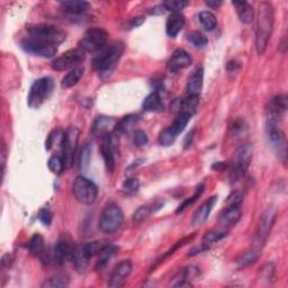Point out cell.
Instances as JSON below:
<instances>
[{"label": "cell", "instance_id": "f6af8a7d", "mask_svg": "<svg viewBox=\"0 0 288 288\" xmlns=\"http://www.w3.org/2000/svg\"><path fill=\"white\" fill-rule=\"evenodd\" d=\"M176 139H177V135L172 132L170 127H167L165 130H162L160 132L158 141H159L160 145L170 146L175 143Z\"/></svg>", "mask_w": 288, "mask_h": 288}, {"label": "cell", "instance_id": "1f68e13d", "mask_svg": "<svg viewBox=\"0 0 288 288\" xmlns=\"http://www.w3.org/2000/svg\"><path fill=\"white\" fill-rule=\"evenodd\" d=\"M139 122V116L138 115H127V116H124L122 119L118 120L116 124V127H115V134H124L130 132L131 130Z\"/></svg>", "mask_w": 288, "mask_h": 288}, {"label": "cell", "instance_id": "5bb4252c", "mask_svg": "<svg viewBox=\"0 0 288 288\" xmlns=\"http://www.w3.org/2000/svg\"><path fill=\"white\" fill-rule=\"evenodd\" d=\"M116 138L115 133L105 135L102 138L101 152L106 166V169L109 172H113L116 167Z\"/></svg>", "mask_w": 288, "mask_h": 288}, {"label": "cell", "instance_id": "836d02e7", "mask_svg": "<svg viewBox=\"0 0 288 288\" xmlns=\"http://www.w3.org/2000/svg\"><path fill=\"white\" fill-rule=\"evenodd\" d=\"M198 20H200V24L202 27L207 30V32H211V30L215 29L216 25H217V20L215 15L211 12H201L200 15H198Z\"/></svg>", "mask_w": 288, "mask_h": 288}, {"label": "cell", "instance_id": "4316f807", "mask_svg": "<svg viewBox=\"0 0 288 288\" xmlns=\"http://www.w3.org/2000/svg\"><path fill=\"white\" fill-rule=\"evenodd\" d=\"M237 14L241 22L243 24H250L252 23L254 17V10L252 6L247 2H232Z\"/></svg>", "mask_w": 288, "mask_h": 288}, {"label": "cell", "instance_id": "60d3db41", "mask_svg": "<svg viewBox=\"0 0 288 288\" xmlns=\"http://www.w3.org/2000/svg\"><path fill=\"white\" fill-rule=\"evenodd\" d=\"M187 40L190 42L193 45H195L196 48L203 49L205 48L208 43V40L205 35L202 32H198V30H193L189 34L187 35Z\"/></svg>", "mask_w": 288, "mask_h": 288}, {"label": "cell", "instance_id": "816d5d0a", "mask_svg": "<svg viewBox=\"0 0 288 288\" xmlns=\"http://www.w3.org/2000/svg\"><path fill=\"white\" fill-rule=\"evenodd\" d=\"M38 218L42 224H44V225H46V227H49V225H51V223H52V213L48 208H42L38 214Z\"/></svg>", "mask_w": 288, "mask_h": 288}, {"label": "cell", "instance_id": "8fae6325", "mask_svg": "<svg viewBox=\"0 0 288 288\" xmlns=\"http://www.w3.org/2000/svg\"><path fill=\"white\" fill-rule=\"evenodd\" d=\"M20 46L22 49L32 55L45 57V59H51L56 54V46L52 45L46 42L36 40L33 38H26L20 42Z\"/></svg>", "mask_w": 288, "mask_h": 288}, {"label": "cell", "instance_id": "91938a15", "mask_svg": "<svg viewBox=\"0 0 288 288\" xmlns=\"http://www.w3.org/2000/svg\"><path fill=\"white\" fill-rule=\"evenodd\" d=\"M12 255H9V254H5L3 257V259H2V266L3 267H9V265L12 264Z\"/></svg>", "mask_w": 288, "mask_h": 288}, {"label": "cell", "instance_id": "f1b7e54d", "mask_svg": "<svg viewBox=\"0 0 288 288\" xmlns=\"http://www.w3.org/2000/svg\"><path fill=\"white\" fill-rule=\"evenodd\" d=\"M142 107L145 112H150V113L162 111V109H164V102H162L160 93L158 91L151 92L150 95L145 97L142 104Z\"/></svg>", "mask_w": 288, "mask_h": 288}, {"label": "cell", "instance_id": "d590c367", "mask_svg": "<svg viewBox=\"0 0 288 288\" xmlns=\"http://www.w3.org/2000/svg\"><path fill=\"white\" fill-rule=\"evenodd\" d=\"M258 259H259V252L257 250L252 249L245 251L244 253L241 254L235 263H237L239 268H245V267L253 265Z\"/></svg>", "mask_w": 288, "mask_h": 288}, {"label": "cell", "instance_id": "30bf717a", "mask_svg": "<svg viewBox=\"0 0 288 288\" xmlns=\"http://www.w3.org/2000/svg\"><path fill=\"white\" fill-rule=\"evenodd\" d=\"M85 59L86 52L82 51L80 48L69 50L54 59V61L52 62V69L55 71L72 70L77 67H80Z\"/></svg>", "mask_w": 288, "mask_h": 288}, {"label": "cell", "instance_id": "db71d44e", "mask_svg": "<svg viewBox=\"0 0 288 288\" xmlns=\"http://www.w3.org/2000/svg\"><path fill=\"white\" fill-rule=\"evenodd\" d=\"M243 200V196L242 194L240 191H232L230 194L228 200H227V205L228 206H231V205H241V203H242Z\"/></svg>", "mask_w": 288, "mask_h": 288}, {"label": "cell", "instance_id": "7dc6e473", "mask_svg": "<svg viewBox=\"0 0 288 288\" xmlns=\"http://www.w3.org/2000/svg\"><path fill=\"white\" fill-rule=\"evenodd\" d=\"M204 188H205V186H204L203 184H201L200 186H198L197 188H196V191H195V194H194V195L190 197V198H188V200H186L184 203L181 204V205H179V207L177 208V211H176V214H179V213H182L185 211V209L187 208V207H189L190 205H193L194 203H195L198 198L201 197V195L203 194V191H204Z\"/></svg>", "mask_w": 288, "mask_h": 288}, {"label": "cell", "instance_id": "4dcf8cb0", "mask_svg": "<svg viewBox=\"0 0 288 288\" xmlns=\"http://www.w3.org/2000/svg\"><path fill=\"white\" fill-rule=\"evenodd\" d=\"M83 73H85V68L81 66L70 70L65 76L63 79H62V82H61L62 87L71 88L73 86H76L77 83L81 80V78L83 77Z\"/></svg>", "mask_w": 288, "mask_h": 288}, {"label": "cell", "instance_id": "4fadbf2b", "mask_svg": "<svg viewBox=\"0 0 288 288\" xmlns=\"http://www.w3.org/2000/svg\"><path fill=\"white\" fill-rule=\"evenodd\" d=\"M266 133L271 148L274 149L279 160L285 164L287 159V142L284 131L280 127H266Z\"/></svg>", "mask_w": 288, "mask_h": 288}, {"label": "cell", "instance_id": "2e32d148", "mask_svg": "<svg viewBox=\"0 0 288 288\" xmlns=\"http://www.w3.org/2000/svg\"><path fill=\"white\" fill-rule=\"evenodd\" d=\"M132 272V261L131 260H122L114 267V269L109 277L108 286L109 287H120L124 285L129 276Z\"/></svg>", "mask_w": 288, "mask_h": 288}, {"label": "cell", "instance_id": "ba28073f", "mask_svg": "<svg viewBox=\"0 0 288 288\" xmlns=\"http://www.w3.org/2000/svg\"><path fill=\"white\" fill-rule=\"evenodd\" d=\"M108 33L104 28H89L79 43V48L85 52L96 53L107 45Z\"/></svg>", "mask_w": 288, "mask_h": 288}, {"label": "cell", "instance_id": "f5cc1de1", "mask_svg": "<svg viewBox=\"0 0 288 288\" xmlns=\"http://www.w3.org/2000/svg\"><path fill=\"white\" fill-rule=\"evenodd\" d=\"M7 155H8V149H7L6 142H5L4 140H2V149H0V164H2V174H3V179H4L5 168H6Z\"/></svg>", "mask_w": 288, "mask_h": 288}, {"label": "cell", "instance_id": "5b68a950", "mask_svg": "<svg viewBox=\"0 0 288 288\" xmlns=\"http://www.w3.org/2000/svg\"><path fill=\"white\" fill-rule=\"evenodd\" d=\"M124 222V213L118 205L114 203L103 209L101 221H99V229L105 234H113L118 231Z\"/></svg>", "mask_w": 288, "mask_h": 288}, {"label": "cell", "instance_id": "277c9868", "mask_svg": "<svg viewBox=\"0 0 288 288\" xmlns=\"http://www.w3.org/2000/svg\"><path fill=\"white\" fill-rule=\"evenodd\" d=\"M27 32L29 38L46 42L52 45L57 46L61 43H63L67 39V33L63 29H61L54 25L49 24H38L28 26Z\"/></svg>", "mask_w": 288, "mask_h": 288}, {"label": "cell", "instance_id": "ac0fdd59", "mask_svg": "<svg viewBox=\"0 0 288 288\" xmlns=\"http://www.w3.org/2000/svg\"><path fill=\"white\" fill-rule=\"evenodd\" d=\"M225 237H227V232H225V231H219V230H212V231H209L205 235H204L201 244L196 248H193L190 250V252L188 253V255L193 257V255L200 254L202 252H205V251H208L209 249H212L214 245L218 243L219 241L224 239Z\"/></svg>", "mask_w": 288, "mask_h": 288}, {"label": "cell", "instance_id": "8992f818", "mask_svg": "<svg viewBox=\"0 0 288 288\" xmlns=\"http://www.w3.org/2000/svg\"><path fill=\"white\" fill-rule=\"evenodd\" d=\"M72 193L79 203L83 205H91L98 197V187L92 180L79 176L73 181Z\"/></svg>", "mask_w": 288, "mask_h": 288}, {"label": "cell", "instance_id": "3957f363", "mask_svg": "<svg viewBox=\"0 0 288 288\" xmlns=\"http://www.w3.org/2000/svg\"><path fill=\"white\" fill-rule=\"evenodd\" d=\"M55 89V82L51 77H42L30 86L27 105L29 108L38 109L52 96Z\"/></svg>", "mask_w": 288, "mask_h": 288}, {"label": "cell", "instance_id": "bcb514c9", "mask_svg": "<svg viewBox=\"0 0 288 288\" xmlns=\"http://www.w3.org/2000/svg\"><path fill=\"white\" fill-rule=\"evenodd\" d=\"M188 2H185V0H168V2H165L164 6L166 8L167 12H171L172 14L176 13H180L182 9L188 6Z\"/></svg>", "mask_w": 288, "mask_h": 288}, {"label": "cell", "instance_id": "52a82bcc", "mask_svg": "<svg viewBox=\"0 0 288 288\" xmlns=\"http://www.w3.org/2000/svg\"><path fill=\"white\" fill-rule=\"evenodd\" d=\"M287 111V96L277 95L270 99L266 107V127H280Z\"/></svg>", "mask_w": 288, "mask_h": 288}, {"label": "cell", "instance_id": "7402d4cb", "mask_svg": "<svg viewBox=\"0 0 288 288\" xmlns=\"http://www.w3.org/2000/svg\"><path fill=\"white\" fill-rule=\"evenodd\" d=\"M216 201H217V196H212L196 209L195 213L193 214V218H191L193 227H201L202 224L207 221L209 214H211Z\"/></svg>", "mask_w": 288, "mask_h": 288}, {"label": "cell", "instance_id": "f35d334b", "mask_svg": "<svg viewBox=\"0 0 288 288\" xmlns=\"http://www.w3.org/2000/svg\"><path fill=\"white\" fill-rule=\"evenodd\" d=\"M48 167L51 172H53L54 175H61L67 168L65 160L60 154H53L48 161Z\"/></svg>", "mask_w": 288, "mask_h": 288}, {"label": "cell", "instance_id": "44dd1931", "mask_svg": "<svg viewBox=\"0 0 288 288\" xmlns=\"http://www.w3.org/2000/svg\"><path fill=\"white\" fill-rule=\"evenodd\" d=\"M117 120L109 116H98L92 124L91 132L97 138H104L105 135L115 132Z\"/></svg>", "mask_w": 288, "mask_h": 288}, {"label": "cell", "instance_id": "b9f144b4", "mask_svg": "<svg viewBox=\"0 0 288 288\" xmlns=\"http://www.w3.org/2000/svg\"><path fill=\"white\" fill-rule=\"evenodd\" d=\"M109 244L108 241H105V240H101V241H95V242H90V243H87L85 244V248L87 253L89 254L90 258H92L93 255H98L99 253L102 252V251L107 247Z\"/></svg>", "mask_w": 288, "mask_h": 288}, {"label": "cell", "instance_id": "d4e9b609", "mask_svg": "<svg viewBox=\"0 0 288 288\" xmlns=\"http://www.w3.org/2000/svg\"><path fill=\"white\" fill-rule=\"evenodd\" d=\"M186 19L185 16L180 13L171 14L167 19L166 23V32L169 38L175 39L176 36L181 32V29L185 27Z\"/></svg>", "mask_w": 288, "mask_h": 288}, {"label": "cell", "instance_id": "94428289", "mask_svg": "<svg viewBox=\"0 0 288 288\" xmlns=\"http://www.w3.org/2000/svg\"><path fill=\"white\" fill-rule=\"evenodd\" d=\"M225 167H227V164H224V162H216V164H214L212 166V169L216 171H222Z\"/></svg>", "mask_w": 288, "mask_h": 288}, {"label": "cell", "instance_id": "680465c9", "mask_svg": "<svg viewBox=\"0 0 288 288\" xmlns=\"http://www.w3.org/2000/svg\"><path fill=\"white\" fill-rule=\"evenodd\" d=\"M194 133H195V131H191L190 133H188L187 136H186V139H185V148L187 149L188 146H190V144L193 143V139H194Z\"/></svg>", "mask_w": 288, "mask_h": 288}, {"label": "cell", "instance_id": "6da1fadb", "mask_svg": "<svg viewBox=\"0 0 288 288\" xmlns=\"http://www.w3.org/2000/svg\"><path fill=\"white\" fill-rule=\"evenodd\" d=\"M275 23L274 7L270 3L259 4L255 17V50L259 55H263L271 38Z\"/></svg>", "mask_w": 288, "mask_h": 288}, {"label": "cell", "instance_id": "603a6c76", "mask_svg": "<svg viewBox=\"0 0 288 288\" xmlns=\"http://www.w3.org/2000/svg\"><path fill=\"white\" fill-rule=\"evenodd\" d=\"M204 83V69L202 67L196 68L188 78L187 82V95L200 97Z\"/></svg>", "mask_w": 288, "mask_h": 288}, {"label": "cell", "instance_id": "74e56055", "mask_svg": "<svg viewBox=\"0 0 288 288\" xmlns=\"http://www.w3.org/2000/svg\"><path fill=\"white\" fill-rule=\"evenodd\" d=\"M116 245H113L109 243L106 248H105L101 253L98 254V261H97V268L101 270L103 269L105 266L108 264V261L111 260L112 257L115 254V252L117 251Z\"/></svg>", "mask_w": 288, "mask_h": 288}, {"label": "cell", "instance_id": "ab89813d", "mask_svg": "<svg viewBox=\"0 0 288 288\" xmlns=\"http://www.w3.org/2000/svg\"><path fill=\"white\" fill-rule=\"evenodd\" d=\"M68 285H69V277L65 274H59L51 277V278L44 281L42 286L49 288H59V287H67Z\"/></svg>", "mask_w": 288, "mask_h": 288}, {"label": "cell", "instance_id": "e0dca14e", "mask_svg": "<svg viewBox=\"0 0 288 288\" xmlns=\"http://www.w3.org/2000/svg\"><path fill=\"white\" fill-rule=\"evenodd\" d=\"M75 245L70 243L67 239H60L55 243L53 251H52V260L57 266H63L67 261L71 260L72 252Z\"/></svg>", "mask_w": 288, "mask_h": 288}, {"label": "cell", "instance_id": "7bdbcfd3", "mask_svg": "<svg viewBox=\"0 0 288 288\" xmlns=\"http://www.w3.org/2000/svg\"><path fill=\"white\" fill-rule=\"evenodd\" d=\"M91 158V144L86 143L82 146L79 154V168L81 170H86L89 166Z\"/></svg>", "mask_w": 288, "mask_h": 288}, {"label": "cell", "instance_id": "c3c4849f", "mask_svg": "<svg viewBox=\"0 0 288 288\" xmlns=\"http://www.w3.org/2000/svg\"><path fill=\"white\" fill-rule=\"evenodd\" d=\"M140 188V181L136 178H129L122 185V191L125 195H133Z\"/></svg>", "mask_w": 288, "mask_h": 288}, {"label": "cell", "instance_id": "8d00e7d4", "mask_svg": "<svg viewBox=\"0 0 288 288\" xmlns=\"http://www.w3.org/2000/svg\"><path fill=\"white\" fill-rule=\"evenodd\" d=\"M65 135H66V131H62L60 129L53 131V132L49 135V138L45 142L46 149L51 150L53 148H56V146H59L61 150L62 144H63V141H65Z\"/></svg>", "mask_w": 288, "mask_h": 288}, {"label": "cell", "instance_id": "6f0895ef", "mask_svg": "<svg viewBox=\"0 0 288 288\" xmlns=\"http://www.w3.org/2000/svg\"><path fill=\"white\" fill-rule=\"evenodd\" d=\"M151 9H152V10H150V13L153 14V15H164L167 12L165 6L162 4L159 5V6H155L153 8H151Z\"/></svg>", "mask_w": 288, "mask_h": 288}, {"label": "cell", "instance_id": "ffe728a7", "mask_svg": "<svg viewBox=\"0 0 288 288\" xmlns=\"http://www.w3.org/2000/svg\"><path fill=\"white\" fill-rule=\"evenodd\" d=\"M191 61V56L187 51H185L184 49H177L174 53H172L168 63H167V69L170 72L176 73L182 69H186L187 67H189Z\"/></svg>", "mask_w": 288, "mask_h": 288}, {"label": "cell", "instance_id": "7c38bea8", "mask_svg": "<svg viewBox=\"0 0 288 288\" xmlns=\"http://www.w3.org/2000/svg\"><path fill=\"white\" fill-rule=\"evenodd\" d=\"M79 134L80 131L75 126L70 127L66 131L65 141L61 148V155L65 160V164L67 168L72 166L73 161H75L76 151L78 148V141H79Z\"/></svg>", "mask_w": 288, "mask_h": 288}, {"label": "cell", "instance_id": "ee69618b", "mask_svg": "<svg viewBox=\"0 0 288 288\" xmlns=\"http://www.w3.org/2000/svg\"><path fill=\"white\" fill-rule=\"evenodd\" d=\"M195 237V234H191L190 237H187V238H184V239H181L180 241H178V242H176L174 245H172V248L171 249H169L168 251H167V252L161 257V258L158 260V263H156L154 266H153V268H155L156 266H158L159 264H161L162 263V260H165L166 258H168V257H170V255H172L174 254L176 251L178 250V249H180L181 247H184V245L186 244V243H188V242H190L191 241V239Z\"/></svg>", "mask_w": 288, "mask_h": 288}, {"label": "cell", "instance_id": "e575fe53", "mask_svg": "<svg viewBox=\"0 0 288 288\" xmlns=\"http://www.w3.org/2000/svg\"><path fill=\"white\" fill-rule=\"evenodd\" d=\"M191 118V115L185 113V112H180L178 114V116L176 117V119L174 120V123L171 124V131L174 132L177 136L179 135L182 131H184L187 126V124L189 123V120Z\"/></svg>", "mask_w": 288, "mask_h": 288}, {"label": "cell", "instance_id": "11a10c76", "mask_svg": "<svg viewBox=\"0 0 288 288\" xmlns=\"http://www.w3.org/2000/svg\"><path fill=\"white\" fill-rule=\"evenodd\" d=\"M144 23V18L142 16H139V17H134L132 18L129 22L127 24V28L129 29H132V28H135V27H139L140 25H142Z\"/></svg>", "mask_w": 288, "mask_h": 288}, {"label": "cell", "instance_id": "83f0119b", "mask_svg": "<svg viewBox=\"0 0 288 288\" xmlns=\"http://www.w3.org/2000/svg\"><path fill=\"white\" fill-rule=\"evenodd\" d=\"M164 206V203H154L151 205H145V206H140L133 214V221L136 223H142L145 219L150 217L151 214L155 213L156 211Z\"/></svg>", "mask_w": 288, "mask_h": 288}, {"label": "cell", "instance_id": "f907efd6", "mask_svg": "<svg viewBox=\"0 0 288 288\" xmlns=\"http://www.w3.org/2000/svg\"><path fill=\"white\" fill-rule=\"evenodd\" d=\"M149 142V138L144 131L135 130L133 134V143L136 148H143Z\"/></svg>", "mask_w": 288, "mask_h": 288}, {"label": "cell", "instance_id": "6125c7cd", "mask_svg": "<svg viewBox=\"0 0 288 288\" xmlns=\"http://www.w3.org/2000/svg\"><path fill=\"white\" fill-rule=\"evenodd\" d=\"M232 67V69H230V71H235L237 69H239L240 68V65H239V62H237V61H231V62H229L228 63V69L229 68H231Z\"/></svg>", "mask_w": 288, "mask_h": 288}, {"label": "cell", "instance_id": "9c48e42d", "mask_svg": "<svg viewBox=\"0 0 288 288\" xmlns=\"http://www.w3.org/2000/svg\"><path fill=\"white\" fill-rule=\"evenodd\" d=\"M253 155L252 146L250 144H242L237 149L233 156V167L231 171L232 179L237 180L243 177L248 170Z\"/></svg>", "mask_w": 288, "mask_h": 288}, {"label": "cell", "instance_id": "681fc988", "mask_svg": "<svg viewBox=\"0 0 288 288\" xmlns=\"http://www.w3.org/2000/svg\"><path fill=\"white\" fill-rule=\"evenodd\" d=\"M230 131H231V134L234 138H239V136L247 132V124H245L244 119H235L231 124V126H230Z\"/></svg>", "mask_w": 288, "mask_h": 288}, {"label": "cell", "instance_id": "484cf974", "mask_svg": "<svg viewBox=\"0 0 288 288\" xmlns=\"http://www.w3.org/2000/svg\"><path fill=\"white\" fill-rule=\"evenodd\" d=\"M60 6L67 14L82 15L90 8V4L83 0H67V2H61Z\"/></svg>", "mask_w": 288, "mask_h": 288}, {"label": "cell", "instance_id": "9f6ffc18", "mask_svg": "<svg viewBox=\"0 0 288 288\" xmlns=\"http://www.w3.org/2000/svg\"><path fill=\"white\" fill-rule=\"evenodd\" d=\"M205 5L209 8L216 9V8L222 6V2H221V0H206Z\"/></svg>", "mask_w": 288, "mask_h": 288}, {"label": "cell", "instance_id": "7a4b0ae2", "mask_svg": "<svg viewBox=\"0 0 288 288\" xmlns=\"http://www.w3.org/2000/svg\"><path fill=\"white\" fill-rule=\"evenodd\" d=\"M124 52V45L122 42H113V43L105 46L103 50L97 52V55L93 57L92 67L99 75L109 76L114 71L117 62L119 61Z\"/></svg>", "mask_w": 288, "mask_h": 288}, {"label": "cell", "instance_id": "d6a6232c", "mask_svg": "<svg viewBox=\"0 0 288 288\" xmlns=\"http://www.w3.org/2000/svg\"><path fill=\"white\" fill-rule=\"evenodd\" d=\"M198 104H200V97L187 95L185 98H182L181 101H179V106H178V108H179V113L185 112L190 114L193 116L197 111Z\"/></svg>", "mask_w": 288, "mask_h": 288}, {"label": "cell", "instance_id": "cb8c5ba5", "mask_svg": "<svg viewBox=\"0 0 288 288\" xmlns=\"http://www.w3.org/2000/svg\"><path fill=\"white\" fill-rule=\"evenodd\" d=\"M91 258L89 257V254L87 253L86 248H85V244L82 245H75V249H73V252H72V258L71 261L75 265V268L76 270L79 272V274H82V272H85L88 264H89V260Z\"/></svg>", "mask_w": 288, "mask_h": 288}, {"label": "cell", "instance_id": "f546056e", "mask_svg": "<svg viewBox=\"0 0 288 288\" xmlns=\"http://www.w3.org/2000/svg\"><path fill=\"white\" fill-rule=\"evenodd\" d=\"M28 251L34 257H42L45 253V241L40 233H35L28 242Z\"/></svg>", "mask_w": 288, "mask_h": 288}, {"label": "cell", "instance_id": "9a60e30c", "mask_svg": "<svg viewBox=\"0 0 288 288\" xmlns=\"http://www.w3.org/2000/svg\"><path fill=\"white\" fill-rule=\"evenodd\" d=\"M277 217V211L275 207H268L261 215L258 228H257V240H258V243L264 244L266 242L267 238L272 229V225H274Z\"/></svg>", "mask_w": 288, "mask_h": 288}, {"label": "cell", "instance_id": "d6986e66", "mask_svg": "<svg viewBox=\"0 0 288 288\" xmlns=\"http://www.w3.org/2000/svg\"><path fill=\"white\" fill-rule=\"evenodd\" d=\"M241 215H242L241 205L228 206L221 213V215H219L218 224L221 225V228L224 229L225 231H228V230L235 227V225L238 224L241 218Z\"/></svg>", "mask_w": 288, "mask_h": 288}]
</instances>
